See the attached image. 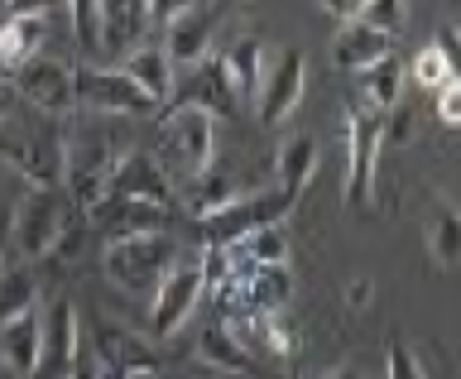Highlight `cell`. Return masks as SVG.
<instances>
[{"instance_id": "obj_1", "label": "cell", "mask_w": 461, "mask_h": 379, "mask_svg": "<svg viewBox=\"0 0 461 379\" xmlns=\"http://www.w3.org/2000/svg\"><path fill=\"white\" fill-rule=\"evenodd\" d=\"M130 154L125 140H115L111 125H77L72 135H63V183L77 212H92L106 197V183L115 164Z\"/></svg>"}, {"instance_id": "obj_2", "label": "cell", "mask_w": 461, "mask_h": 379, "mask_svg": "<svg viewBox=\"0 0 461 379\" xmlns=\"http://www.w3.org/2000/svg\"><path fill=\"white\" fill-rule=\"evenodd\" d=\"M212 154H216V115L197 111V106H173L164 121H158L154 164L164 168V178L173 187H187L197 173H207Z\"/></svg>"}, {"instance_id": "obj_3", "label": "cell", "mask_w": 461, "mask_h": 379, "mask_svg": "<svg viewBox=\"0 0 461 379\" xmlns=\"http://www.w3.org/2000/svg\"><path fill=\"white\" fill-rule=\"evenodd\" d=\"M77 221V207H72V197H63L58 187H34L20 207L10 216V240L20 259H49L58 250V240L68 236V226Z\"/></svg>"}, {"instance_id": "obj_4", "label": "cell", "mask_w": 461, "mask_h": 379, "mask_svg": "<svg viewBox=\"0 0 461 379\" xmlns=\"http://www.w3.org/2000/svg\"><path fill=\"white\" fill-rule=\"evenodd\" d=\"M173 259H178V240L168 230L106 240V279L121 284L125 293H154L158 279L173 269Z\"/></svg>"}, {"instance_id": "obj_5", "label": "cell", "mask_w": 461, "mask_h": 379, "mask_svg": "<svg viewBox=\"0 0 461 379\" xmlns=\"http://www.w3.org/2000/svg\"><path fill=\"white\" fill-rule=\"evenodd\" d=\"M202 293H207V269L202 255H178L173 269L158 279V288L149 293V331L154 341H173L183 331V322L197 312Z\"/></svg>"}, {"instance_id": "obj_6", "label": "cell", "mask_w": 461, "mask_h": 379, "mask_svg": "<svg viewBox=\"0 0 461 379\" xmlns=\"http://www.w3.org/2000/svg\"><path fill=\"white\" fill-rule=\"evenodd\" d=\"M294 207H298V197L284 193V187H274V193H245V197L230 202V207L193 221V236L202 245H236L240 236H250L259 226H279Z\"/></svg>"}, {"instance_id": "obj_7", "label": "cell", "mask_w": 461, "mask_h": 379, "mask_svg": "<svg viewBox=\"0 0 461 379\" xmlns=\"http://www.w3.org/2000/svg\"><path fill=\"white\" fill-rule=\"evenodd\" d=\"M341 140H346V202L366 207L375 193V168H380V140H384V111H346L341 121Z\"/></svg>"}, {"instance_id": "obj_8", "label": "cell", "mask_w": 461, "mask_h": 379, "mask_svg": "<svg viewBox=\"0 0 461 379\" xmlns=\"http://www.w3.org/2000/svg\"><path fill=\"white\" fill-rule=\"evenodd\" d=\"M72 101L96 115H154L158 111L121 68H77L72 72Z\"/></svg>"}, {"instance_id": "obj_9", "label": "cell", "mask_w": 461, "mask_h": 379, "mask_svg": "<svg viewBox=\"0 0 461 379\" xmlns=\"http://www.w3.org/2000/svg\"><path fill=\"white\" fill-rule=\"evenodd\" d=\"M92 360L101 365V374L111 379H154L164 370V360L149 341H140L135 331L106 322V317H96L92 322Z\"/></svg>"}, {"instance_id": "obj_10", "label": "cell", "mask_w": 461, "mask_h": 379, "mask_svg": "<svg viewBox=\"0 0 461 379\" xmlns=\"http://www.w3.org/2000/svg\"><path fill=\"white\" fill-rule=\"evenodd\" d=\"M303 77H308V58L298 49H279L274 63H265V77H259L255 92V111L265 125H279L294 115V106L303 101Z\"/></svg>"}, {"instance_id": "obj_11", "label": "cell", "mask_w": 461, "mask_h": 379, "mask_svg": "<svg viewBox=\"0 0 461 379\" xmlns=\"http://www.w3.org/2000/svg\"><path fill=\"white\" fill-rule=\"evenodd\" d=\"M0 158L20 173L29 187H58L63 183V135L49 130V135H5L0 140Z\"/></svg>"}, {"instance_id": "obj_12", "label": "cell", "mask_w": 461, "mask_h": 379, "mask_svg": "<svg viewBox=\"0 0 461 379\" xmlns=\"http://www.w3.org/2000/svg\"><path fill=\"white\" fill-rule=\"evenodd\" d=\"M14 92H20L29 106H39L43 115H72L77 101H72V68L58 63V58H29L24 68H14Z\"/></svg>"}, {"instance_id": "obj_13", "label": "cell", "mask_w": 461, "mask_h": 379, "mask_svg": "<svg viewBox=\"0 0 461 379\" xmlns=\"http://www.w3.org/2000/svg\"><path fill=\"white\" fill-rule=\"evenodd\" d=\"M106 240H125V236H149V230H168V221L178 212L154 207V202L140 197H101L92 212H82Z\"/></svg>"}, {"instance_id": "obj_14", "label": "cell", "mask_w": 461, "mask_h": 379, "mask_svg": "<svg viewBox=\"0 0 461 379\" xmlns=\"http://www.w3.org/2000/svg\"><path fill=\"white\" fill-rule=\"evenodd\" d=\"M236 101L240 96H236V82H230L221 53H207L202 63H193V77H187L183 86H173L168 111L173 106H197L207 115H230V111H236Z\"/></svg>"}, {"instance_id": "obj_15", "label": "cell", "mask_w": 461, "mask_h": 379, "mask_svg": "<svg viewBox=\"0 0 461 379\" xmlns=\"http://www.w3.org/2000/svg\"><path fill=\"white\" fill-rule=\"evenodd\" d=\"M106 197H140V202H154V207L178 212V187L164 178V168H158L154 154H144V149H130L121 164H115L111 183H106Z\"/></svg>"}, {"instance_id": "obj_16", "label": "cell", "mask_w": 461, "mask_h": 379, "mask_svg": "<svg viewBox=\"0 0 461 379\" xmlns=\"http://www.w3.org/2000/svg\"><path fill=\"white\" fill-rule=\"evenodd\" d=\"M77 308H72V298H53L49 317H43V356H39V374L43 379H68L72 365H77ZM34 374V379H39Z\"/></svg>"}, {"instance_id": "obj_17", "label": "cell", "mask_w": 461, "mask_h": 379, "mask_svg": "<svg viewBox=\"0 0 461 379\" xmlns=\"http://www.w3.org/2000/svg\"><path fill=\"white\" fill-rule=\"evenodd\" d=\"M212 24H216V10L197 0L193 10H183L178 20L164 24V53L173 58V63H183V68L202 63V58L212 53Z\"/></svg>"}, {"instance_id": "obj_18", "label": "cell", "mask_w": 461, "mask_h": 379, "mask_svg": "<svg viewBox=\"0 0 461 379\" xmlns=\"http://www.w3.org/2000/svg\"><path fill=\"white\" fill-rule=\"evenodd\" d=\"M39 356H43V317L29 308L0 327V360H5V370L14 379H34Z\"/></svg>"}, {"instance_id": "obj_19", "label": "cell", "mask_w": 461, "mask_h": 379, "mask_svg": "<svg viewBox=\"0 0 461 379\" xmlns=\"http://www.w3.org/2000/svg\"><path fill=\"white\" fill-rule=\"evenodd\" d=\"M121 72L154 101V106H168V101H173V86H178V77H173V58L164 53V43H135Z\"/></svg>"}, {"instance_id": "obj_20", "label": "cell", "mask_w": 461, "mask_h": 379, "mask_svg": "<svg viewBox=\"0 0 461 379\" xmlns=\"http://www.w3.org/2000/svg\"><path fill=\"white\" fill-rule=\"evenodd\" d=\"M49 34H53V14H5L0 20V63L10 68V77H14V68L39 58Z\"/></svg>"}, {"instance_id": "obj_21", "label": "cell", "mask_w": 461, "mask_h": 379, "mask_svg": "<svg viewBox=\"0 0 461 379\" xmlns=\"http://www.w3.org/2000/svg\"><path fill=\"white\" fill-rule=\"evenodd\" d=\"M394 53V39L380 34V29H370V24H341L337 29V39H331V63L346 68V72H366L370 63H380V58Z\"/></svg>"}, {"instance_id": "obj_22", "label": "cell", "mask_w": 461, "mask_h": 379, "mask_svg": "<svg viewBox=\"0 0 461 379\" xmlns=\"http://www.w3.org/2000/svg\"><path fill=\"white\" fill-rule=\"evenodd\" d=\"M149 29V5L144 0H101V49H135Z\"/></svg>"}, {"instance_id": "obj_23", "label": "cell", "mask_w": 461, "mask_h": 379, "mask_svg": "<svg viewBox=\"0 0 461 379\" xmlns=\"http://www.w3.org/2000/svg\"><path fill=\"white\" fill-rule=\"evenodd\" d=\"M236 197H245L240 193V183H236V173H226V168H207V173H197L193 183H187V197H183V207H187V216L193 221H202V216H212V212H221V207H230Z\"/></svg>"}, {"instance_id": "obj_24", "label": "cell", "mask_w": 461, "mask_h": 379, "mask_svg": "<svg viewBox=\"0 0 461 379\" xmlns=\"http://www.w3.org/2000/svg\"><path fill=\"white\" fill-rule=\"evenodd\" d=\"M428 250L442 269H461V207H452L447 197H432L428 207Z\"/></svg>"}, {"instance_id": "obj_25", "label": "cell", "mask_w": 461, "mask_h": 379, "mask_svg": "<svg viewBox=\"0 0 461 379\" xmlns=\"http://www.w3.org/2000/svg\"><path fill=\"white\" fill-rule=\"evenodd\" d=\"M317 158H322V149H317V140L312 135H288L279 144V158H274V173H279V187L284 193H303V187L312 183V173H317Z\"/></svg>"}, {"instance_id": "obj_26", "label": "cell", "mask_w": 461, "mask_h": 379, "mask_svg": "<svg viewBox=\"0 0 461 379\" xmlns=\"http://www.w3.org/2000/svg\"><path fill=\"white\" fill-rule=\"evenodd\" d=\"M403 63L394 53L380 58V63H370L366 72H356V82H360V96H366V106L370 111H394L399 106V96H403Z\"/></svg>"}, {"instance_id": "obj_27", "label": "cell", "mask_w": 461, "mask_h": 379, "mask_svg": "<svg viewBox=\"0 0 461 379\" xmlns=\"http://www.w3.org/2000/svg\"><path fill=\"white\" fill-rule=\"evenodd\" d=\"M197 356L207 360L212 370H221V374H259L255 365V356L245 351V346L230 337L226 327H207L202 331V341H197Z\"/></svg>"}, {"instance_id": "obj_28", "label": "cell", "mask_w": 461, "mask_h": 379, "mask_svg": "<svg viewBox=\"0 0 461 379\" xmlns=\"http://www.w3.org/2000/svg\"><path fill=\"white\" fill-rule=\"evenodd\" d=\"M221 63L230 72V82H236V96L240 101H255L259 77H265V43H259V39H236L221 53Z\"/></svg>"}, {"instance_id": "obj_29", "label": "cell", "mask_w": 461, "mask_h": 379, "mask_svg": "<svg viewBox=\"0 0 461 379\" xmlns=\"http://www.w3.org/2000/svg\"><path fill=\"white\" fill-rule=\"evenodd\" d=\"M29 308H39V279L29 274V265H5L0 259V327Z\"/></svg>"}, {"instance_id": "obj_30", "label": "cell", "mask_w": 461, "mask_h": 379, "mask_svg": "<svg viewBox=\"0 0 461 379\" xmlns=\"http://www.w3.org/2000/svg\"><path fill=\"white\" fill-rule=\"evenodd\" d=\"M265 317V356L274 360H288L298 351V327H294V312H259Z\"/></svg>"}, {"instance_id": "obj_31", "label": "cell", "mask_w": 461, "mask_h": 379, "mask_svg": "<svg viewBox=\"0 0 461 379\" xmlns=\"http://www.w3.org/2000/svg\"><path fill=\"white\" fill-rule=\"evenodd\" d=\"M72 14V34H77L82 49H101V0H68Z\"/></svg>"}, {"instance_id": "obj_32", "label": "cell", "mask_w": 461, "mask_h": 379, "mask_svg": "<svg viewBox=\"0 0 461 379\" xmlns=\"http://www.w3.org/2000/svg\"><path fill=\"white\" fill-rule=\"evenodd\" d=\"M413 82L423 86L428 96L438 92V86H447V82H452V72H447V58H442V49H438V43H428V49H418V58H413Z\"/></svg>"}, {"instance_id": "obj_33", "label": "cell", "mask_w": 461, "mask_h": 379, "mask_svg": "<svg viewBox=\"0 0 461 379\" xmlns=\"http://www.w3.org/2000/svg\"><path fill=\"white\" fill-rule=\"evenodd\" d=\"M403 20H409V5H403V0H366V10H360V24L380 29L389 39L403 29Z\"/></svg>"}, {"instance_id": "obj_34", "label": "cell", "mask_w": 461, "mask_h": 379, "mask_svg": "<svg viewBox=\"0 0 461 379\" xmlns=\"http://www.w3.org/2000/svg\"><path fill=\"white\" fill-rule=\"evenodd\" d=\"M384 379H428V370L413 360V351L403 341H389V360H384Z\"/></svg>"}, {"instance_id": "obj_35", "label": "cell", "mask_w": 461, "mask_h": 379, "mask_svg": "<svg viewBox=\"0 0 461 379\" xmlns=\"http://www.w3.org/2000/svg\"><path fill=\"white\" fill-rule=\"evenodd\" d=\"M413 135V111L409 106H394V111H384V140H380V154L389 149H399L403 140Z\"/></svg>"}, {"instance_id": "obj_36", "label": "cell", "mask_w": 461, "mask_h": 379, "mask_svg": "<svg viewBox=\"0 0 461 379\" xmlns=\"http://www.w3.org/2000/svg\"><path fill=\"white\" fill-rule=\"evenodd\" d=\"M432 111H438V121L447 130H461V82H447L432 92Z\"/></svg>"}, {"instance_id": "obj_37", "label": "cell", "mask_w": 461, "mask_h": 379, "mask_svg": "<svg viewBox=\"0 0 461 379\" xmlns=\"http://www.w3.org/2000/svg\"><path fill=\"white\" fill-rule=\"evenodd\" d=\"M432 43L442 49V58H447V72H452V82H461V29H456V24H442Z\"/></svg>"}, {"instance_id": "obj_38", "label": "cell", "mask_w": 461, "mask_h": 379, "mask_svg": "<svg viewBox=\"0 0 461 379\" xmlns=\"http://www.w3.org/2000/svg\"><path fill=\"white\" fill-rule=\"evenodd\" d=\"M149 5V24H168V20H178L183 10H193L197 0H144Z\"/></svg>"}, {"instance_id": "obj_39", "label": "cell", "mask_w": 461, "mask_h": 379, "mask_svg": "<svg viewBox=\"0 0 461 379\" xmlns=\"http://www.w3.org/2000/svg\"><path fill=\"white\" fill-rule=\"evenodd\" d=\"M68 10V0H5V14H53Z\"/></svg>"}, {"instance_id": "obj_40", "label": "cell", "mask_w": 461, "mask_h": 379, "mask_svg": "<svg viewBox=\"0 0 461 379\" xmlns=\"http://www.w3.org/2000/svg\"><path fill=\"white\" fill-rule=\"evenodd\" d=\"M322 10L331 14V20L351 24V20H360V10H366V0H322Z\"/></svg>"}, {"instance_id": "obj_41", "label": "cell", "mask_w": 461, "mask_h": 379, "mask_svg": "<svg viewBox=\"0 0 461 379\" xmlns=\"http://www.w3.org/2000/svg\"><path fill=\"white\" fill-rule=\"evenodd\" d=\"M370 298H375L370 279H351V284H346V308H370Z\"/></svg>"}, {"instance_id": "obj_42", "label": "cell", "mask_w": 461, "mask_h": 379, "mask_svg": "<svg viewBox=\"0 0 461 379\" xmlns=\"http://www.w3.org/2000/svg\"><path fill=\"white\" fill-rule=\"evenodd\" d=\"M5 115H10V86L0 82V125H5Z\"/></svg>"}, {"instance_id": "obj_43", "label": "cell", "mask_w": 461, "mask_h": 379, "mask_svg": "<svg viewBox=\"0 0 461 379\" xmlns=\"http://www.w3.org/2000/svg\"><path fill=\"white\" fill-rule=\"evenodd\" d=\"M312 379H360L356 370H327V374H312Z\"/></svg>"}, {"instance_id": "obj_44", "label": "cell", "mask_w": 461, "mask_h": 379, "mask_svg": "<svg viewBox=\"0 0 461 379\" xmlns=\"http://www.w3.org/2000/svg\"><path fill=\"white\" fill-rule=\"evenodd\" d=\"M5 77H10V68H5V63H0V82H5Z\"/></svg>"}, {"instance_id": "obj_45", "label": "cell", "mask_w": 461, "mask_h": 379, "mask_svg": "<svg viewBox=\"0 0 461 379\" xmlns=\"http://www.w3.org/2000/svg\"><path fill=\"white\" fill-rule=\"evenodd\" d=\"M221 5H245V0H221Z\"/></svg>"}, {"instance_id": "obj_46", "label": "cell", "mask_w": 461, "mask_h": 379, "mask_svg": "<svg viewBox=\"0 0 461 379\" xmlns=\"http://www.w3.org/2000/svg\"><path fill=\"white\" fill-rule=\"evenodd\" d=\"M101 379H111V374H101Z\"/></svg>"}, {"instance_id": "obj_47", "label": "cell", "mask_w": 461, "mask_h": 379, "mask_svg": "<svg viewBox=\"0 0 461 379\" xmlns=\"http://www.w3.org/2000/svg\"><path fill=\"white\" fill-rule=\"evenodd\" d=\"M68 379H72V374H68Z\"/></svg>"}]
</instances>
